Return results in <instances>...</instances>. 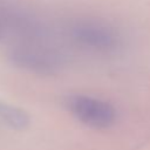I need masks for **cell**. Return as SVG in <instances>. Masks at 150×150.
I'll use <instances>...</instances> for the list:
<instances>
[{
    "mask_svg": "<svg viewBox=\"0 0 150 150\" xmlns=\"http://www.w3.org/2000/svg\"><path fill=\"white\" fill-rule=\"evenodd\" d=\"M66 105L76 120L95 129L111 127L117 117L115 108L109 102L87 95L69 96Z\"/></svg>",
    "mask_w": 150,
    "mask_h": 150,
    "instance_id": "1",
    "label": "cell"
},
{
    "mask_svg": "<svg viewBox=\"0 0 150 150\" xmlns=\"http://www.w3.org/2000/svg\"><path fill=\"white\" fill-rule=\"evenodd\" d=\"M13 61L30 70L39 74H53L60 67V60L57 56L38 47H19L12 54Z\"/></svg>",
    "mask_w": 150,
    "mask_h": 150,
    "instance_id": "3",
    "label": "cell"
},
{
    "mask_svg": "<svg viewBox=\"0 0 150 150\" xmlns=\"http://www.w3.org/2000/svg\"><path fill=\"white\" fill-rule=\"evenodd\" d=\"M73 40L87 49L100 53H110L118 48L121 39L111 27L97 21H81L73 26Z\"/></svg>",
    "mask_w": 150,
    "mask_h": 150,
    "instance_id": "2",
    "label": "cell"
},
{
    "mask_svg": "<svg viewBox=\"0 0 150 150\" xmlns=\"http://www.w3.org/2000/svg\"><path fill=\"white\" fill-rule=\"evenodd\" d=\"M0 114L6 121L9 122L11 125H13L15 128H25L28 124V116L23 111L16 109V108L1 105Z\"/></svg>",
    "mask_w": 150,
    "mask_h": 150,
    "instance_id": "4",
    "label": "cell"
}]
</instances>
